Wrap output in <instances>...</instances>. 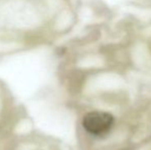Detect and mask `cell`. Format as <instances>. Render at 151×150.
Returning <instances> with one entry per match:
<instances>
[{
  "label": "cell",
  "mask_w": 151,
  "mask_h": 150,
  "mask_svg": "<svg viewBox=\"0 0 151 150\" xmlns=\"http://www.w3.org/2000/svg\"><path fill=\"white\" fill-rule=\"evenodd\" d=\"M113 122V116L108 112L93 111L83 117L82 126L88 134L93 136H102L111 130Z\"/></svg>",
  "instance_id": "6da1fadb"
}]
</instances>
